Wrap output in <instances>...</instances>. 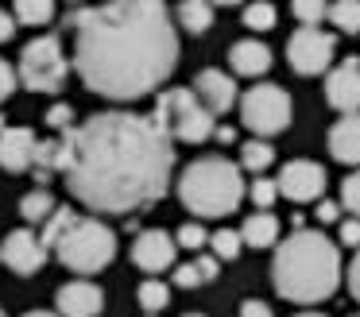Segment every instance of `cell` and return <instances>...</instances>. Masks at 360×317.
<instances>
[{
  "label": "cell",
  "instance_id": "obj_8",
  "mask_svg": "<svg viewBox=\"0 0 360 317\" xmlns=\"http://www.w3.org/2000/svg\"><path fill=\"white\" fill-rule=\"evenodd\" d=\"M290 112H295L290 93L283 89V85H271V82L252 85V89L240 97V120H244V128L256 131V136H264V139L287 131Z\"/></svg>",
  "mask_w": 360,
  "mask_h": 317
},
{
  "label": "cell",
  "instance_id": "obj_10",
  "mask_svg": "<svg viewBox=\"0 0 360 317\" xmlns=\"http://www.w3.org/2000/svg\"><path fill=\"white\" fill-rule=\"evenodd\" d=\"M279 193L283 198H290V201H318L321 193H326V170L318 167V162H310V159H290V162H283V170H279Z\"/></svg>",
  "mask_w": 360,
  "mask_h": 317
},
{
  "label": "cell",
  "instance_id": "obj_32",
  "mask_svg": "<svg viewBox=\"0 0 360 317\" xmlns=\"http://www.w3.org/2000/svg\"><path fill=\"white\" fill-rule=\"evenodd\" d=\"M43 120H47V128L66 131V128H74V108L58 101V105H51V108H47V116H43Z\"/></svg>",
  "mask_w": 360,
  "mask_h": 317
},
{
  "label": "cell",
  "instance_id": "obj_28",
  "mask_svg": "<svg viewBox=\"0 0 360 317\" xmlns=\"http://www.w3.org/2000/svg\"><path fill=\"white\" fill-rule=\"evenodd\" d=\"M290 12H295L298 23H310V27H318V23L326 20L329 4H326V0H290Z\"/></svg>",
  "mask_w": 360,
  "mask_h": 317
},
{
  "label": "cell",
  "instance_id": "obj_1",
  "mask_svg": "<svg viewBox=\"0 0 360 317\" xmlns=\"http://www.w3.org/2000/svg\"><path fill=\"white\" fill-rule=\"evenodd\" d=\"M63 178L94 213H136L155 205L171 186L174 139L151 116L109 108L58 131Z\"/></svg>",
  "mask_w": 360,
  "mask_h": 317
},
{
  "label": "cell",
  "instance_id": "obj_45",
  "mask_svg": "<svg viewBox=\"0 0 360 317\" xmlns=\"http://www.w3.org/2000/svg\"><path fill=\"white\" fill-rule=\"evenodd\" d=\"M0 128H8V124H4V112H0Z\"/></svg>",
  "mask_w": 360,
  "mask_h": 317
},
{
  "label": "cell",
  "instance_id": "obj_41",
  "mask_svg": "<svg viewBox=\"0 0 360 317\" xmlns=\"http://www.w3.org/2000/svg\"><path fill=\"white\" fill-rule=\"evenodd\" d=\"M213 139H217V143H233L236 131H233V128H213Z\"/></svg>",
  "mask_w": 360,
  "mask_h": 317
},
{
  "label": "cell",
  "instance_id": "obj_44",
  "mask_svg": "<svg viewBox=\"0 0 360 317\" xmlns=\"http://www.w3.org/2000/svg\"><path fill=\"white\" fill-rule=\"evenodd\" d=\"M295 317H326V313H314V309H310V313H295Z\"/></svg>",
  "mask_w": 360,
  "mask_h": 317
},
{
  "label": "cell",
  "instance_id": "obj_3",
  "mask_svg": "<svg viewBox=\"0 0 360 317\" xmlns=\"http://www.w3.org/2000/svg\"><path fill=\"white\" fill-rule=\"evenodd\" d=\"M271 278H275V290L287 302H298V306L326 302L341 286V252L326 232L295 228L275 247Z\"/></svg>",
  "mask_w": 360,
  "mask_h": 317
},
{
  "label": "cell",
  "instance_id": "obj_21",
  "mask_svg": "<svg viewBox=\"0 0 360 317\" xmlns=\"http://www.w3.org/2000/svg\"><path fill=\"white\" fill-rule=\"evenodd\" d=\"M275 162V147L267 143L264 136L259 139H248V143L240 147V170H252V174H264L267 167Z\"/></svg>",
  "mask_w": 360,
  "mask_h": 317
},
{
  "label": "cell",
  "instance_id": "obj_26",
  "mask_svg": "<svg viewBox=\"0 0 360 317\" xmlns=\"http://www.w3.org/2000/svg\"><path fill=\"white\" fill-rule=\"evenodd\" d=\"M275 20H279V12H275V4H267V0H252V4L244 8V27L248 31H271Z\"/></svg>",
  "mask_w": 360,
  "mask_h": 317
},
{
  "label": "cell",
  "instance_id": "obj_11",
  "mask_svg": "<svg viewBox=\"0 0 360 317\" xmlns=\"http://www.w3.org/2000/svg\"><path fill=\"white\" fill-rule=\"evenodd\" d=\"M51 247L43 244V236H35L32 228H16L4 236V247H0V263L16 275H35V271L47 263Z\"/></svg>",
  "mask_w": 360,
  "mask_h": 317
},
{
  "label": "cell",
  "instance_id": "obj_47",
  "mask_svg": "<svg viewBox=\"0 0 360 317\" xmlns=\"http://www.w3.org/2000/svg\"><path fill=\"white\" fill-rule=\"evenodd\" d=\"M0 317H8V313H4V309H0Z\"/></svg>",
  "mask_w": 360,
  "mask_h": 317
},
{
  "label": "cell",
  "instance_id": "obj_4",
  "mask_svg": "<svg viewBox=\"0 0 360 317\" xmlns=\"http://www.w3.org/2000/svg\"><path fill=\"white\" fill-rule=\"evenodd\" d=\"M43 244L58 255L63 267H70L74 275H97L112 263L117 255V232L97 216H82L74 209L58 205L55 213L43 221Z\"/></svg>",
  "mask_w": 360,
  "mask_h": 317
},
{
  "label": "cell",
  "instance_id": "obj_27",
  "mask_svg": "<svg viewBox=\"0 0 360 317\" xmlns=\"http://www.w3.org/2000/svg\"><path fill=\"white\" fill-rule=\"evenodd\" d=\"M210 247H213V255H217L221 263H229V259H236V255L244 252V240H240V232H233V228H217L210 236Z\"/></svg>",
  "mask_w": 360,
  "mask_h": 317
},
{
  "label": "cell",
  "instance_id": "obj_40",
  "mask_svg": "<svg viewBox=\"0 0 360 317\" xmlns=\"http://www.w3.org/2000/svg\"><path fill=\"white\" fill-rule=\"evenodd\" d=\"M12 35H16V15H8L0 8V43H8Z\"/></svg>",
  "mask_w": 360,
  "mask_h": 317
},
{
  "label": "cell",
  "instance_id": "obj_13",
  "mask_svg": "<svg viewBox=\"0 0 360 317\" xmlns=\"http://www.w3.org/2000/svg\"><path fill=\"white\" fill-rule=\"evenodd\" d=\"M326 101H329V108H337L341 116L360 112V62L356 58H345L341 66L329 70Z\"/></svg>",
  "mask_w": 360,
  "mask_h": 317
},
{
  "label": "cell",
  "instance_id": "obj_16",
  "mask_svg": "<svg viewBox=\"0 0 360 317\" xmlns=\"http://www.w3.org/2000/svg\"><path fill=\"white\" fill-rule=\"evenodd\" d=\"M194 93L205 101V108H210L213 116L229 112V108L236 105V82L229 74H221V70H202V74L194 77Z\"/></svg>",
  "mask_w": 360,
  "mask_h": 317
},
{
  "label": "cell",
  "instance_id": "obj_9",
  "mask_svg": "<svg viewBox=\"0 0 360 317\" xmlns=\"http://www.w3.org/2000/svg\"><path fill=\"white\" fill-rule=\"evenodd\" d=\"M333 54H337V39L321 27H310V23H302V27L287 39V62H290V70L302 74V77L326 74Z\"/></svg>",
  "mask_w": 360,
  "mask_h": 317
},
{
  "label": "cell",
  "instance_id": "obj_30",
  "mask_svg": "<svg viewBox=\"0 0 360 317\" xmlns=\"http://www.w3.org/2000/svg\"><path fill=\"white\" fill-rule=\"evenodd\" d=\"M248 193H252V201H256V209H271L275 198H279V182H275V178L256 174V182L248 186Z\"/></svg>",
  "mask_w": 360,
  "mask_h": 317
},
{
  "label": "cell",
  "instance_id": "obj_46",
  "mask_svg": "<svg viewBox=\"0 0 360 317\" xmlns=\"http://www.w3.org/2000/svg\"><path fill=\"white\" fill-rule=\"evenodd\" d=\"M186 317H202V313H186Z\"/></svg>",
  "mask_w": 360,
  "mask_h": 317
},
{
  "label": "cell",
  "instance_id": "obj_48",
  "mask_svg": "<svg viewBox=\"0 0 360 317\" xmlns=\"http://www.w3.org/2000/svg\"><path fill=\"white\" fill-rule=\"evenodd\" d=\"M352 317H360V313H352Z\"/></svg>",
  "mask_w": 360,
  "mask_h": 317
},
{
  "label": "cell",
  "instance_id": "obj_7",
  "mask_svg": "<svg viewBox=\"0 0 360 317\" xmlns=\"http://www.w3.org/2000/svg\"><path fill=\"white\" fill-rule=\"evenodd\" d=\"M20 85L32 93H58L70 74V58H66L58 35H39L20 51Z\"/></svg>",
  "mask_w": 360,
  "mask_h": 317
},
{
  "label": "cell",
  "instance_id": "obj_12",
  "mask_svg": "<svg viewBox=\"0 0 360 317\" xmlns=\"http://www.w3.org/2000/svg\"><path fill=\"white\" fill-rule=\"evenodd\" d=\"M174 252H179V244H174L171 232L148 228V232H140L136 244H132V263L140 271H148V275H159V271L174 267Z\"/></svg>",
  "mask_w": 360,
  "mask_h": 317
},
{
  "label": "cell",
  "instance_id": "obj_2",
  "mask_svg": "<svg viewBox=\"0 0 360 317\" xmlns=\"http://www.w3.org/2000/svg\"><path fill=\"white\" fill-rule=\"evenodd\" d=\"M66 23L74 27V70L97 97L136 101L179 66V31L163 0H109Z\"/></svg>",
  "mask_w": 360,
  "mask_h": 317
},
{
  "label": "cell",
  "instance_id": "obj_39",
  "mask_svg": "<svg viewBox=\"0 0 360 317\" xmlns=\"http://www.w3.org/2000/svg\"><path fill=\"white\" fill-rule=\"evenodd\" d=\"M194 263H198V271H202L205 283H213V278H217V267H221L217 255H202V259H194Z\"/></svg>",
  "mask_w": 360,
  "mask_h": 317
},
{
  "label": "cell",
  "instance_id": "obj_37",
  "mask_svg": "<svg viewBox=\"0 0 360 317\" xmlns=\"http://www.w3.org/2000/svg\"><path fill=\"white\" fill-rule=\"evenodd\" d=\"M345 275H349V294L356 298V306H360V252L352 255V263H349V271H345Z\"/></svg>",
  "mask_w": 360,
  "mask_h": 317
},
{
  "label": "cell",
  "instance_id": "obj_36",
  "mask_svg": "<svg viewBox=\"0 0 360 317\" xmlns=\"http://www.w3.org/2000/svg\"><path fill=\"white\" fill-rule=\"evenodd\" d=\"M240 317H275V313H271V306H267V302L248 298V302L240 306Z\"/></svg>",
  "mask_w": 360,
  "mask_h": 317
},
{
  "label": "cell",
  "instance_id": "obj_14",
  "mask_svg": "<svg viewBox=\"0 0 360 317\" xmlns=\"http://www.w3.org/2000/svg\"><path fill=\"white\" fill-rule=\"evenodd\" d=\"M55 306L63 317H97L105 309V294H101V286L89 283V278H74V283L58 286Z\"/></svg>",
  "mask_w": 360,
  "mask_h": 317
},
{
  "label": "cell",
  "instance_id": "obj_33",
  "mask_svg": "<svg viewBox=\"0 0 360 317\" xmlns=\"http://www.w3.org/2000/svg\"><path fill=\"white\" fill-rule=\"evenodd\" d=\"M202 271H198V263H179L174 267V286H182V290H194V286H202Z\"/></svg>",
  "mask_w": 360,
  "mask_h": 317
},
{
  "label": "cell",
  "instance_id": "obj_5",
  "mask_svg": "<svg viewBox=\"0 0 360 317\" xmlns=\"http://www.w3.org/2000/svg\"><path fill=\"white\" fill-rule=\"evenodd\" d=\"M244 193V170L236 162L221 159V155H205L194 159L186 170L179 174V201L190 209L194 216H229L240 209Z\"/></svg>",
  "mask_w": 360,
  "mask_h": 317
},
{
  "label": "cell",
  "instance_id": "obj_17",
  "mask_svg": "<svg viewBox=\"0 0 360 317\" xmlns=\"http://www.w3.org/2000/svg\"><path fill=\"white\" fill-rule=\"evenodd\" d=\"M329 151L345 167H360V112H349L329 128Z\"/></svg>",
  "mask_w": 360,
  "mask_h": 317
},
{
  "label": "cell",
  "instance_id": "obj_23",
  "mask_svg": "<svg viewBox=\"0 0 360 317\" xmlns=\"http://www.w3.org/2000/svg\"><path fill=\"white\" fill-rule=\"evenodd\" d=\"M55 209L58 205H55V198H51V190H32L24 201H20V216H24V221H32V224H43L51 213H55Z\"/></svg>",
  "mask_w": 360,
  "mask_h": 317
},
{
  "label": "cell",
  "instance_id": "obj_29",
  "mask_svg": "<svg viewBox=\"0 0 360 317\" xmlns=\"http://www.w3.org/2000/svg\"><path fill=\"white\" fill-rule=\"evenodd\" d=\"M174 244H179V247H190V252H198V247L210 244V232H205L202 221H186V224L179 228V236H174Z\"/></svg>",
  "mask_w": 360,
  "mask_h": 317
},
{
  "label": "cell",
  "instance_id": "obj_24",
  "mask_svg": "<svg viewBox=\"0 0 360 317\" xmlns=\"http://www.w3.org/2000/svg\"><path fill=\"white\" fill-rule=\"evenodd\" d=\"M16 20L27 27H43L55 20V0H16Z\"/></svg>",
  "mask_w": 360,
  "mask_h": 317
},
{
  "label": "cell",
  "instance_id": "obj_22",
  "mask_svg": "<svg viewBox=\"0 0 360 317\" xmlns=\"http://www.w3.org/2000/svg\"><path fill=\"white\" fill-rule=\"evenodd\" d=\"M326 20L333 23L337 31H345V35H356L360 31V0H333Z\"/></svg>",
  "mask_w": 360,
  "mask_h": 317
},
{
  "label": "cell",
  "instance_id": "obj_20",
  "mask_svg": "<svg viewBox=\"0 0 360 317\" xmlns=\"http://www.w3.org/2000/svg\"><path fill=\"white\" fill-rule=\"evenodd\" d=\"M179 27H186L190 35H202L213 27V4L210 0H182L179 4Z\"/></svg>",
  "mask_w": 360,
  "mask_h": 317
},
{
  "label": "cell",
  "instance_id": "obj_43",
  "mask_svg": "<svg viewBox=\"0 0 360 317\" xmlns=\"http://www.w3.org/2000/svg\"><path fill=\"white\" fill-rule=\"evenodd\" d=\"M210 4H240V0H210Z\"/></svg>",
  "mask_w": 360,
  "mask_h": 317
},
{
  "label": "cell",
  "instance_id": "obj_25",
  "mask_svg": "<svg viewBox=\"0 0 360 317\" xmlns=\"http://www.w3.org/2000/svg\"><path fill=\"white\" fill-rule=\"evenodd\" d=\"M136 302H140V309H148V313H159V309H167V302H171V286L159 283V278H148V283H140V290H136Z\"/></svg>",
  "mask_w": 360,
  "mask_h": 317
},
{
  "label": "cell",
  "instance_id": "obj_35",
  "mask_svg": "<svg viewBox=\"0 0 360 317\" xmlns=\"http://www.w3.org/2000/svg\"><path fill=\"white\" fill-rule=\"evenodd\" d=\"M337 244H345V247H356L360 244V216L341 221V228H337Z\"/></svg>",
  "mask_w": 360,
  "mask_h": 317
},
{
  "label": "cell",
  "instance_id": "obj_18",
  "mask_svg": "<svg viewBox=\"0 0 360 317\" xmlns=\"http://www.w3.org/2000/svg\"><path fill=\"white\" fill-rule=\"evenodd\" d=\"M229 62H233V74L259 77V74L271 70V51H267V43H259V39H240V43H233V51H229Z\"/></svg>",
  "mask_w": 360,
  "mask_h": 317
},
{
  "label": "cell",
  "instance_id": "obj_34",
  "mask_svg": "<svg viewBox=\"0 0 360 317\" xmlns=\"http://www.w3.org/2000/svg\"><path fill=\"white\" fill-rule=\"evenodd\" d=\"M16 85H20V74H16V70H12L4 58H0V105H4L12 93H16Z\"/></svg>",
  "mask_w": 360,
  "mask_h": 317
},
{
  "label": "cell",
  "instance_id": "obj_19",
  "mask_svg": "<svg viewBox=\"0 0 360 317\" xmlns=\"http://www.w3.org/2000/svg\"><path fill=\"white\" fill-rule=\"evenodd\" d=\"M240 240L248 247H271V244H279V221H275L267 209L248 213V221L240 224Z\"/></svg>",
  "mask_w": 360,
  "mask_h": 317
},
{
  "label": "cell",
  "instance_id": "obj_42",
  "mask_svg": "<svg viewBox=\"0 0 360 317\" xmlns=\"http://www.w3.org/2000/svg\"><path fill=\"white\" fill-rule=\"evenodd\" d=\"M24 317H63V313H51V309H32V313H24Z\"/></svg>",
  "mask_w": 360,
  "mask_h": 317
},
{
  "label": "cell",
  "instance_id": "obj_31",
  "mask_svg": "<svg viewBox=\"0 0 360 317\" xmlns=\"http://www.w3.org/2000/svg\"><path fill=\"white\" fill-rule=\"evenodd\" d=\"M341 209H349L352 216H360V170H352L341 182Z\"/></svg>",
  "mask_w": 360,
  "mask_h": 317
},
{
  "label": "cell",
  "instance_id": "obj_38",
  "mask_svg": "<svg viewBox=\"0 0 360 317\" xmlns=\"http://www.w3.org/2000/svg\"><path fill=\"white\" fill-rule=\"evenodd\" d=\"M314 216H318L321 224H333L337 216H341V205H337V201H318V209H314Z\"/></svg>",
  "mask_w": 360,
  "mask_h": 317
},
{
  "label": "cell",
  "instance_id": "obj_15",
  "mask_svg": "<svg viewBox=\"0 0 360 317\" xmlns=\"http://www.w3.org/2000/svg\"><path fill=\"white\" fill-rule=\"evenodd\" d=\"M35 139L32 128H0V167L12 170V174H24L35 167Z\"/></svg>",
  "mask_w": 360,
  "mask_h": 317
},
{
  "label": "cell",
  "instance_id": "obj_6",
  "mask_svg": "<svg viewBox=\"0 0 360 317\" xmlns=\"http://www.w3.org/2000/svg\"><path fill=\"white\" fill-rule=\"evenodd\" d=\"M151 120L179 143H205V139H213V128H217L213 124L217 116L205 108V101L194 89H163Z\"/></svg>",
  "mask_w": 360,
  "mask_h": 317
}]
</instances>
